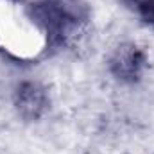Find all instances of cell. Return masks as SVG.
<instances>
[{"instance_id": "3957f363", "label": "cell", "mask_w": 154, "mask_h": 154, "mask_svg": "<svg viewBox=\"0 0 154 154\" xmlns=\"http://www.w3.org/2000/svg\"><path fill=\"white\" fill-rule=\"evenodd\" d=\"M18 115L25 122H36L48 111L50 99L47 90L36 81H22L13 97Z\"/></svg>"}, {"instance_id": "5b68a950", "label": "cell", "mask_w": 154, "mask_h": 154, "mask_svg": "<svg viewBox=\"0 0 154 154\" xmlns=\"http://www.w3.org/2000/svg\"><path fill=\"white\" fill-rule=\"evenodd\" d=\"M122 2H124V4H125L127 7H131V9L138 11V9H140L142 5H145V4H147L149 0H122Z\"/></svg>"}, {"instance_id": "7a4b0ae2", "label": "cell", "mask_w": 154, "mask_h": 154, "mask_svg": "<svg viewBox=\"0 0 154 154\" xmlns=\"http://www.w3.org/2000/svg\"><path fill=\"white\" fill-rule=\"evenodd\" d=\"M145 52L134 43L118 45L109 56L108 68L116 81L124 84H134L140 81L145 68Z\"/></svg>"}, {"instance_id": "277c9868", "label": "cell", "mask_w": 154, "mask_h": 154, "mask_svg": "<svg viewBox=\"0 0 154 154\" xmlns=\"http://www.w3.org/2000/svg\"><path fill=\"white\" fill-rule=\"evenodd\" d=\"M136 13L140 14V18H142L147 25L154 27V0H149L145 5H142V7H140Z\"/></svg>"}, {"instance_id": "6da1fadb", "label": "cell", "mask_w": 154, "mask_h": 154, "mask_svg": "<svg viewBox=\"0 0 154 154\" xmlns=\"http://www.w3.org/2000/svg\"><path fill=\"white\" fill-rule=\"evenodd\" d=\"M29 20L43 34L47 48L61 47L66 38L90 20L84 0H39L25 7Z\"/></svg>"}]
</instances>
